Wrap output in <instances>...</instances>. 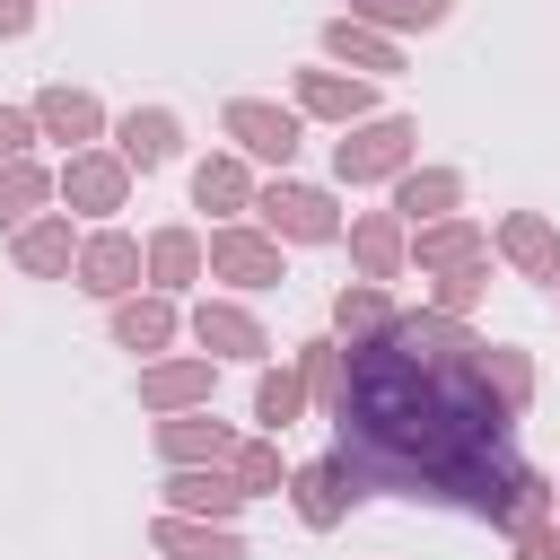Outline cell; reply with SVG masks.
<instances>
[{
  "label": "cell",
  "mask_w": 560,
  "mask_h": 560,
  "mask_svg": "<svg viewBox=\"0 0 560 560\" xmlns=\"http://www.w3.org/2000/svg\"><path fill=\"white\" fill-rule=\"evenodd\" d=\"M219 394V359L210 350H184V359H140V411H201Z\"/></svg>",
  "instance_id": "cell-8"
},
{
  "label": "cell",
  "mask_w": 560,
  "mask_h": 560,
  "mask_svg": "<svg viewBox=\"0 0 560 560\" xmlns=\"http://www.w3.org/2000/svg\"><path fill=\"white\" fill-rule=\"evenodd\" d=\"M52 201H61L70 219H114V210L131 201V166H122L105 140H88V149H70V158H61Z\"/></svg>",
  "instance_id": "cell-6"
},
{
  "label": "cell",
  "mask_w": 560,
  "mask_h": 560,
  "mask_svg": "<svg viewBox=\"0 0 560 560\" xmlns=\"http://www.w3.org/2000/svg\"><path fill=\"white\" fill-rule=\"evenodd\" d=\"M114 158H122L131 175L175 166V158H184V114H175V105H131V114H114Z\"/></svg>",
  "instance_id": "cell-9"
},
{
  "label": "cell",
  "mask_w": 560,
  "mask_h": 560,
  "mask_svg": "<svg viewBox=\"0 0 560 560\" xmlns=\"http://www.w3.org/2000/svg\"><path fill=\"white\" fill-rule=\"evenodd\" d=\"M9 262H18L26 280H70V262H79V219H70V210H35L26 228H9Z\"/></svg>",
  "instance_id": "cell-15"
},
{
  "label": "cell",
  "mask_w": 560,
  "mask_h": 560,
  "mask_svg": "<svg viewBox=\"0 0 560 560\" xmlns=\"http://www.w3.org/2000/svg\"><path fill=\"white\" fill-rule=\"evenodd\" d=\"M332 438L359 499L385 490L490 525V508L516 481V411L490 394L472 324L438 306H402L376 341H341Z\"/></svg>",
  "instance_id": "cell-1"
},
{
  "label": "cell",
  "mask_w": 560,
  "mask_h": 560,
  "mask_svg": "<svg viewBox=\"0 0 560 560\" xmlns=\"http://www.w3.org/2000/svg\"><path fill=\"white\" fill-rule=\"evenodd\" d=\"M289 105H298L306 122H332V131H341V122H368V114H385V105H376V79H359V70H332V61H324V70H298V79H289Z\"/></svg>",
  "instance_id": "cell-7"
},
{
  "label": "cell",
  "mask_w": 560,
  "mask_h": 560,
  "mask_svg": "<svg viewBox=\"0 0 560 560\" xmlns=\"http://www.w3.org/2000/svg\"><path fill=\"white\" fill-rule=\"evenodd\" d=\"M0 158H35V114L26 105H0Z\"/></svg>",
  "instance_id": "cell-35"
},
{
  "label": "cell",
  "mask_w": 560,
  "mask_h": 560,
  "mask_svg": "<svg viewBox=\"0 0 560 560\" xmlns=\"http://www.w3.org/2000/svg\"><path fill=\"white\" fill-rule=\"evenodd\" d=\"M289 508H298V525H306V534H332V525L359 508V481H350V464H341V455H315V464H298V472H289Z\"/></svg>",
  "instance_id": "cell-13"
},
{
  "label": "cell",
  "mask_w": 560,
  "mask_h": 560,
  "mask_svg": "<svg viewBox=\"0 0 560 560\" xmlns=\"http://www.w3.org/2000/svg\"><path fill=\"white\" fill-rule=\"evenodd\" d=\"M140 271H149V289H166V298H184L192 280H210L201 228H149V236H140Z\"/></svg>",
  "instance_id": "cell-23"
},
{
  "label": "cell",
  "mask_w": 560,
  "mask_h": 560,
  "mask_svg": "<svg viewBox=\"0 0 560 560\" xmlns=\"http://www.w3.org/2000/svg\"><path fill=\"white\" fill-rule=\"evenodd\" d=\"M149 542H158V560H254L236 525H210V516H175V508L149 525Z\"/></svg>",
  "instance_id": "cell-24"
},
{
  "label": "cell",
  "mask_w": 560,
  "mask_h": 560,
  "mask_svg": "<svg viewBox=\"0 0 560 560\" xmlns=\"http://www.w3.org/2000/svg\"><path fill=\"white\" fill-rule=\"evenodd\" d=\"M341 236H350V271H359V280H402L411 228H402L394 210H359V219H341Z\"/></svg>",
  "instance_id": "cell-18"
},
{
  "label": "cell",
  "mask_w": 560,
  "mask_h": 560,
  "mask_svg": "<svg viewBox=\"0 0 560 560\" xmlns=\"http://www.w3.org/2000/svg\"><path fill=\"white\" fill-rule=\"evenodd\" d=\"M175 332H184V315H175L166 289H131V298H114V350L158 359V350H175Z\"/></svg>",
  "instance_id": "cell-20"
},
{
  "label": "cell",
  "mask_w": 560,
  "mask_h": 560,
  "mask_svg": "<svg viewBox=\"0 0 560 560\" xmlns=\"http://www.w3.org/2000/svg\"><path fill=\"white\" fill-rule=\"evenodd\" d=\"M420 280H429L420 306H438V315H472V306L490 298V254H472V262H455V271H420Z\"/></svg>",
  "instance_id": "cell-31"
},
{
  "label": "cell",
  "mask_w": 560,
  "mask_h": 560,
  "mask_svg": "<svg viewBox=\"0 0 560 560\" xmlns=\"http://www.w3.org/2000/svg\"><path fill=\"white\" fill-rule=\"evenodd\" d=\"M35 9H44V0H0V44H18V35L35 26Z\"/></svg>",
  "instance_id": "cell-37"
},
{
  "label": "cell",
  "mask_w": 560,
  "mask_h": 560,
  "mask_svg": "<svg viewBox=\"0 0 560 560\" xmlns=\"http://www.w3.org/2000/svg\"><path fill=\"white\" fill-rule=\"evenodd\" d=\"M254 184H262V175H254V158L219 149V158H201V166H192V210H210V228H219V219H245V210H254Z\"/></svg>",
  "instance_id": "cell-21"
},
{
  "label": "cell",
  "mask_w": 560,
  "mask_h": 560,
  "mask_svg": "<svg viewBox=\"0 0 560 560\" xmlns=\"http://www.w3.org/2000/svg\"><path fill=\"white\" fill-rule=\"evenodd\" d=\"M228 472L245 481V499H280L289 490V464H280V438H236Z\"/></svg>",
  "instance_id": "cell-32"
},
{
  "label": "cell",
  "mask_w": 560,
  "mask_h": 560,
  "mask_svg": "<svg viewBox=\"0 0 560 560\" xmlns=\"http://www.w3.org/2000/svg\"><path fill=\"white\" fill-rule=\"evenodd\" d=\"M70 280L88 289V298H131L149 271H140V236H122V228H96V236H79V262H70Z\"/></svg>",
  "instance_id": "cell-10"
},
{
  "label": "cell",
  "mask_w": 560,
  "mask_h": 560,
  "mask_svg": "<svg viewBox=\"0 0 560 560\" xmlns=\"http://www.w3.org/2000/svg\"><path fill=\"white\" fill-rule=\"evenodd\" d=\"M350 18H368L385 35H429V26L455 18V0H350Z\"/></svg>",
  "instance_id": "cell-33"
},
{
  "label": "cell",
  "mask_w": 560,
  "mask_h": 560,
  "mask_svg": "<svg viewBox=\"0 0 560 560\" xmlns=\"http://www.w3.org/2000/svg\"><path fill=\"white\" fill-rule=\"evenodd\" d=\"M411 158H420V122L411 114H368V122H341V140H332V175L350 192L359 184H394Z\"/></svg>",
  "instance_id": "cell-3"
},
{
  "label": "cell",
  "mask_w": 560,
  "mask_h": 560,
  "mask_svg": "<svg viewBox=\"0 0 560 560\" xmlns=\"http://www.w3.org/2000/svg\"><path fill=\"white\" fill-rule=\"evenodd\" d=\"M542 516H560V490H551V472L516 464V481H508V499L490 508V525H499V534H525V525H542Z\"/></svg>",
  "instance_id": "cell-29"
},
{
  "label": "cell",
  "mask_w": 560,
  "mask_h": 560,
  "mask_svg": "<svg viewBox=\"0 0 560 560\" xmlns=\"http://www.w3.org/2000/svg\"><path fill=\"white\" fill-rule=\"evenodd\" d=\"M35 140H61V149H88V140H105L114 122H105V105H96V88H70V79H52V88H35Z\"/></svg>",
  "instance_id": "cell-14"
},
{
  "label": "cell",
  "mask_w": 560,
  "mask_h": 560,
  "mask_svg": "<svg viewBox=\"0 0 560 560\" xmlns=\"http://www.w3.org/2000/svg\"><path fill=\"white\" fill-rule=\"evenodd\" d=\"M551 490H560V472H551Z\"/></svg>",
  "instance_id": "cell-39"
},
{
  "label": "cell",
  "mask_w": 560,
  "mask_h": 560,
  "mask_svg": "<svg viewBox=\"0 0 560 560\" xmlns=\"http://www.w3.org/2000/svg\"><path fill=\"white\" fill-rule=\"evenodd\" d=\"M219 131L236 140V158L289 175V158H298V140H306V114H298V105H271V96H228Z\"/></svg>",
  "instance_id": "cell-4"
},
{
  "label": "cell",
  "mask_w": 560,
  "mask_h": 560,
  "mask_svg": "<svg viewBox=\"0 0 560 560\" xmlns=\"http://www.w3.org/2000/svg\"><path fill=\"white\" fill-rule=\"evenodd\" d=\"M324 61L332 70H359V79H394L402 70V35H385V26H368V18H324Z\"/></svg>",
  "instance_id": "cell-17"
},
{
  "label": "cell",
  "mask_w": 560,
  "mask_h": 560,
  "mask_svg": "<svg viewBox=\"0 0 560 560\" xmlns=\"http://www.w3.org/2000/svg\"><path fill=\"white\" fill-rule=\"evenodd\" d=\"M551 298H560V271H551Z\"/></svg>",
  "instance_id": "cell-38"
},
{
  "label": "cell",
  "mask_w": 560,
  "mask_h": 560,
  "mask_svg": "<svg viewBox=\"0 0 560 560\" xmlns=\"http://www.w3.org/2000/svg\"><path fill=\"white\" fill-rule=\"evenodd\" d=\"M245 219L262 236H280V245H341V201H332V184H306V175L254 184V210Z\"/></svg>",
  "instance_id": "cell-2"
},
{
  "label": "cell",
  "mask_w": 560,
  "mask_h": 560,
  "mask_svg": "<svg viewBox=\"0 0 560 560\" xmlns=\"http://www.w3.org/2000/svg\"><path fill=\"white\" fill-rule=\"evenodd\" d=\"M254 420H262V438L298 429V420H306V376H298V368H262V376H254Z\"/></svg>",
  "instance_id": "cell-30"
},
{
  "label": "cell",
  "mask_w": 560,
  "mask_h": 560,
  "mask_svg": "<svg viewBox=\"0 0 560 560\" xmlns=\"http://www.w3.org/2000/svg\"><path fill=\"white\" fill-rule=\"evenodd\" d=\"M298 376H306V411H332L341 402V341L332 332L298 341Z\"/></svg>",
  "instance_id": "cell-34"
},
{
  "label": "cell",
  "mask_w": 560,
  "mask_h": 560,
  "mask_svg": "<svg viewBox=\"0 0 560 560\" xmlns=\"http://www.w3.org/2000/svg\"><path fill=\"white\" fill-rule=\"evenodd\" d=\"M201 262H210V280H228V289H280L289 280V262H280V236H262L254 219H219L210 236H201Z\"/></svg>",
  "instance_id": "cell-5"
},
{
  "label": "cell",
  "mask_w": 560,
  "mask_h": 560,
  "mask_svg": "<svg viewBox=\"0 0 560 560\" xmlns=\"http://www.w3.org/2000/svg\"><path fill=\"white\" fill-rule=\"evenodd\" d=\"M481 376H490V394H499L516 420L534 411V385H542V376H534V350H516V341H481Z\"/></svg>",
  "instance_id": "cell-28"
},
{
  "label": "cell",
  "mask_w": 560,
  "mask_h": 560,
  "mask_svg": "<svg viewBox=\"0 0 560 560\" xmlns=\"http://www.w3.org/2000/svg\"><path fill=\"white\" fill-rule=\"evenodd\" d=\"M394 315H402V306H394L385 280H341V289H332V341H376Z\"/></svg>",
  "instance_id": "cell-26"
},
{
  "label": "cell",
  "mask_w": 560,
  "mask_h": 560,
  "mask_svg": "<svg viewBox=\"0 0 560 560\" xmlns=\"http://www.w3.org/2000/svg\"><path fill=\"white\" fill-rule=\"evenodd\" d=\"M508 542H516V560H560V516H542V525H525Z\"/></svg>",
  "instance_id": "cell-36"
},
{
  "label": "cell",
  "mask_w": 560,
  "mask_h": 560,
  "mask_svg": "<svg viewBox=\"0 0 560 560\" xmlns=\"http://www.w3.org/2000/svg\"><path fill=\"white\" fill-rule=\"evenodd\" d=\"M149 446H158V464H228V455H236V429H228L210 402H201V411H158Z\"/></svg>",
  "instance_id": "cell-16"
},
{
  "label": "cell",
  "mask_w": 560,
  "mask_h": 560,
  "mask_svg": "<svg viewBox=\"0 0 560 560\" xmlns=\"http://www.w3.org/2000/svg\"><path fill=\"white\" fill-rule=\"evenodd\" d=\"M166 508L175 516H210V525H236L245 516V481L228 472V464H166Z\"/></svg>",
  "instance_id": "cell-12"
},
{
  "label": "cell",
  "mask_w": 560,
  "mask_h": 560,
  "mask_svg": "<svg viewBox=\"0 0 560 560\" xmlns=\"http://www.w3.org/2000/svg\"><path fill=\"white\" fill-rule=\"evenodd\" d=\"M385 210H394L402 228H429V219L464 210V175H455V166H420V158H411V166L394 175V201H385Z\"/></svg>",
  "instance_id": "cell-22"
},
{
  "label": "cell",
  "mask_w": 560,
  "mask_h": 560,
  "mask_svg": "<svg viewBox=\"0 0 560 560\" xmlns=\"http://www.w3.org/2000/svg\"><path fill=\"white\" fill-rule=\"evenodd\" d=\"M472 254H490V228H481L472 210H446V219L411 228V262H420V271H455V262H472Z\"/></svg>",
  "instance_id": "cell-25"
},
{
  "label": "cell",
  "mask_w": 560,
  "mask_h": 560,
  "mask_svg": "<svg viewBox=\"0 0 560 560\" xmlns=\"http://www.w3.org/2000/svg\"><path fill=\"white\" fill-rule=\"evenodd\" d=\"M490 254H499L508 271H525V280H551V271H560V228H551L542 210H508V219L490 228Z\"/></svg>",
  "instance_id": "cell-19"
},
{
  "label": "cell",
  "mask_w": 560,
  "mask_h": 560,
  "mask_svg": "<svg viewBox=\"0 0 560 560\" xmlns=\"http://www.w3.org/2000/svg\"><path fill=\"white\" fill-rule=\"evenodd\" d=\"M35 210H52V166L44 158H0V228H26Z\"/></svg>",
  "instance_id": "cell-27"
},
{
  "label": "cell",
  "mask_w": 560,
  "mask_h": 560,
  "mask_svg": "<svg viewBox=\"0 0 560 560\" xmlns=\"http://www.w3.org/2000/svg\"><path fill=\"white\" fill-rule=\"evenodd\" d=\"M184 332H192L210 359H245V368L271 350V332H262V315H254L245 298H201V306L184 315Z\"/></svg>",
  "instance_id": "cell-11"
}]
</instances>
